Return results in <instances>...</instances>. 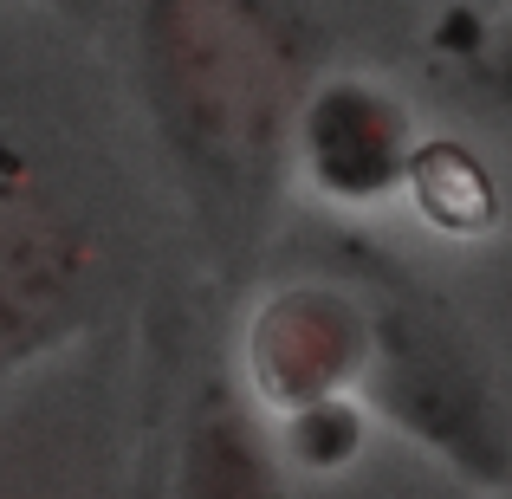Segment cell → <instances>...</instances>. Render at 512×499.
I'll use <instances>...</instances> for the list:
<instances>
[{"label":"cell","instance_id":"5b68a950","mask_svg":"<svg viewBox=\"0 0 512 499\" xmlns=\"http://www.w3.org/2000/svg\"><path fill=\"white\" fill-rule=\"evenodd\" d=\"M0 499H104V441L78 396L26 389L0 409Z\"/></svg>","mask_w":512,"mask_h":499},{"label":"cell","instance_id":"7a4b0ae2","mask_svg":"<svg viewBox=\"0 0 512 499\" xmlns=\"http://www.w3.org/2000/svg\"><path fill=\"white\" fill-rule=\"evenodd\" d=\"M370 363H376V389H383L389 415L402 428L428 435L441 454H454L480 480L512 474V428H506L500 402L467 370L461 350L441 337L435 318H422L415 305L383 312L370 337Z\"/></svg>","mask_w":512,"mask_h":499},{"label":"cell","instance_id":"6da1fadb","mask_svg":"<svg viewBox=\"0 0 512 499\" xmlns=\"http://www.w3.org/2000/svg\"><path fill=\"white\" fill-rule=\"evenodd\" d=\"M143 59L175 150L221 195L273 182L299 111V52L266 0H150Z\"/></svg>","mask_w":512,"mask_h":499},{"label":"cell","instance_id":"ba28073f","mask_svg":"<svg viewBox=\"0 0 512 499\" xmlns=\"http://www.w3.org/2000/svg\"><path fill=\"white\" fill-rule=\"evenodd\" d=\"M415 195L428 201L441 227H480L487 221V182H480V163H467L461 150H428L415 163Z\"/></svg>","mask_w":512,"mask_h":499},{"label":"cell","instance_id":"9c48e42d","mask_svg":"<svg viewBox=\"0 0 512 499\" xmlns=\"http://www.w3.org/2000/svg\"><path fill=\"white\" fill-rule=\"evenodd\" d=\"M493 78H500V91H506V98H512V46L500 52V65H493Z\"/></svg>","mask_w":512,"mask_h":499},{"label":"cell","instance_id":"8992f818","mask_svg":"<svg viewBox=\"0 0 512 499\" xmlns=\"http://www.w3.org/2000/svg\"><path fill=\"white\" fill-rule=\"evenodd\" d=\"M312 163L325 175V188L338 195H376V188L396 175V150H402V130H396V111L376 104L370 91L357 85H338L312 104Z\"/></svg>","mask_w":512,"mask_h":499},{"label":"cell","instance_id":"277c9868","mask_svg":"<svg viewBox=\"0 0 512 499\" xmlns=\"http://www.w3.org/2000/svg\"><path fill=\"white\" fill-rule=\"evenodd\" d=\"M370 337L376 325L325 286H292L253 325V376L273 402L292 409H325V396L350 383L357 370H370Z\"/></svg>","mask_w":512,"mask_h":499},{"label":"cell","instance_id":"52a82bcc","mask_svg":"<svg viewBox=\"0 0 512 499\" xmlns=\"http://www.w3.org/2000/svg\"><path fill=\"white\" fill-rule=\"evenodd\" d=\"M182 499H279L253 428L234 409H208L188 435L182 461Z\"/></svg>","mask_w":512,"mask_h":499},{"label":"cell","instance_id":"3957f363","mask_svg":"<svg viewBox=\"0 0 512 499\" xmlns=\"http://www.w3.org/2000/svg\"><path fill=\"white\" fill-rule=\"evenodd\" d=\"M98 292V240L46 188L0 175V376L85 318Z\"/></svg>","mask_w":512,"mask_h":499}]
</instances>
